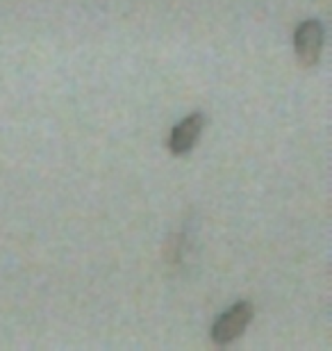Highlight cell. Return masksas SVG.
Wrapping results in <instances>:
<instances>
[{"instance_id":"6da1fadb","label":"cell","mask_w":332,"mask_h":351,"mask_svg":"<svg viewBox=\"0 0 332 351\" xmlns=\"http://www.w3.org/2000/svg\"><path fill=\"white\" fill-rule=\"evenodd\" d=\"M253 315H255V308H253L251 301H239L216 319V324L212 326V340L216 345H230L232 340H237L246 331Z\"/></svg>"},{"instance_id":"3957f363","label":"cell","mask_w":332,"mask_h":351,"mask_svg":"<svg viewBox=\"0 0 332 351\" xmlns=\"http://www.w3.org/2000/svg\"><path fill=\"white\" fill-rule=\"evenodd\" d=\"M205 128V114L194 112V114L185 117L182 121L171 130V139H168V149L173 156H187L199 142L201 132Z\"/></svg>"},{"instance_id":"7a4b0ae2","label":"cell","mask_w":332,"mask_h":351,"mask_svg":"<svg viewBox=\"0 0 332 351\" xmlns=\"http://www.w3.org/2000/svg\"><path fill=\"white\" fill-rule=\"evenodd\" d=\"M323 48V25L319 21H303L294 34V51L303 66H314L321 58Z\"/></svg>"}]
</instances>
